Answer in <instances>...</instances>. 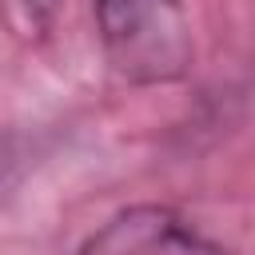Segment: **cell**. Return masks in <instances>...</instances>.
Masks as SVG:
<instances>
[{
	"label": "cell",
	"instance_id": "cell-1",
	"mask_svg": "<svg viewBox=\"0 0 255 255\" xmlns=\"http://www.w3.org/2000/svg\"><path fill=\"white\" fill-rule=\"evenodd\" d=\"M108 64L128 84H171L191 64V32L179 0H96Z\"/></svg>",
	"mask_w": 255,
	"mask_h": 255
},
{
	"label": "cell",
	"instance_id": "cell-2",
	"mask_svg": "<svg viewBox=\"0 0 255 255\" xmlns=\"http://www.w3.org/2000/svg\"><path fill=\"white\" fill-rule=\"evenodd\" d=\"M72 255H227L187 215L163 203H135L104 219Z\"/></svg>",
	"mask_w": 255,
	"mask_h": 255
},
{
	"label": "cell",
	"instance_id": "cell-3",
	"mask_svg": "<svg viewBox=\"0 0 255 255\" xmlns=\"http://www.w3.org/2000/svg\"><path fill=\"white\" fill-rule=\"evenodd\" d=\"M20 4H24L32 16H52V12L60 8V0H20Z\"/></svg>",
	"mask_w": 255,
	"mask_h": 255
}]
</instances>
